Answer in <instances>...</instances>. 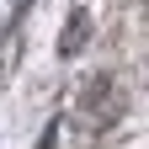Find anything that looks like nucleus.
I'll return each mask as SVG.
<instances>
[{"label": "nucleus", "mask_w": 149, "mask_h": 149, "mask_svg": "<svg viewBox=\"0 0 149 149\" xmlns=\"http://www.w3.org/2000/svg\"><path fill=\"white\" fill-rule=\"evenodd\" d=\"M80 43H85V11H74L69 22H64V43H59V53H80Z\"/></svg>", "instance_id": "obj_1"}]
</instances>
